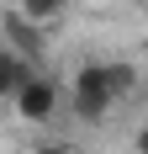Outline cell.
<instances>
[{"instance_id":"6da1fadb","label":"cell","mask_w":148,"mask_h":154,"mask_svg":"<svg viewBox=\"0 0 148 154\" xmlns=\"http://www.w3.org/2000/svg\"><path fill=\"white\" fill-rule=\"evenodd\" d=\"M117 101H122V96H117V85H111V59H85L79 69H74L69 106H74L79 122H101Z\"/></svg>"},{"instance_id":"7a4b0ae2","label":"cell","mask_w":148,"mask_h":154,"mask_svg":"<svg viewBox=\"0 0 148 154\" xmlns=\"http://www.w3.org/2000/svg\"><path fill=\"white\" fill-rule=\"evenodd\" d=\"M11 112H16V117H21L27 128H43V122H53V112H58V85H53V80L37 69V75L21 85V96L11 101Z\"/></svg>"},{"instance_id":"3957f363","label":"cell","mask_w":148,"mask_h":154,"mask_svg":"<svg viewBox=\"0 0 148 154\" xmlns=\"http://www.w3.org/2000/svg\"><path fill=\"white\" fill-rule=\"evenodd\" d=\"M37 75V59H27V53H16L11 43H0V101H16L21 96V85Z\"/></svg>"},{"instance_id":"277c9868","label":"cell","mask_w":148,"mask_h":154,"mask_svg":"<svg viewBox=\"0 0 148 154\" xmlns=\"http://www.w3.org/2000/svg\"><path fill=\"white\" fill-rule=\"evenodd\" d=\"M5 43H11L16 53H27V59H43L48 37H43V27H37L27 11H5Z\"/></svg>"},{"instance_id":"5b68a950","label":"cell","mask_w":148,"mask_h":154,"mask_svg":"<svg viewBox=\"0 0 148 154\" xmlns=\"http://www.w3.org/2000/svg\"><path fill=\"white\" fill-rule=\"evenodd\" d=\"M69 0H21V11L32 16V21H48V16H58Z\"/></svg>"},{"instance_id":"8992f818","label":"cell","mask_w":148,"mask_h":154,"mask_svg":"<svg viewBox=\"0 0 148 154\" xmlns=\"http://www.w3.org/2000/svg\"><path fill=\"white\" fill-rule=\"evenodd\" d=\"M32 154H74V149H69V143H37Z\"/></svg>"},{"instance_id":"52a82bcc","label":"cell","mask_w":148,"mask_h":154,"mask_svg":"<svg viewBox=\"0 0 148 154\" xmlns=\"http://www.w3.org/2000/svg\"><path fill=\"white\" fill-rule=\"evenodd\" d=\"M132 154H148V122L138 128V138H132Z\"/></svg>"}]
</instances>
